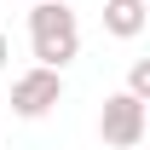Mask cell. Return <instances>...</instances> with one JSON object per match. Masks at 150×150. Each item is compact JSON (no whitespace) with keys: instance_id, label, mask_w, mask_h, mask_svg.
Segmentation results:
<instances>
[{"instance_id":"3957f363","label":"cell","mask_w":150,"mask_h":150,"mask_svg":"<svg viewBox=\"0 0 150 150\" xmlns=\"http://www.w3.org/2000/svg\"><path fill=\"white\" fill-rule=\"evenodd\" d=\"M58 98H64V69H23L18 81H12V115H23V121H40L46 110H58Z\"/></svg>"},{"instance_id":"277c9868","label":"cell","mask_w":150,"mask_h":150,"mask_svg":"<svg viewBox=\"0 0 150 150\" xmlns=\"http://www.w3.org/2000/svg\"><path fill=\"white\" fill-rule=\"evenodd\" d=\"M144 23H150V6H144V0H104V35L139 40Z\"/></svg>"},{"instance_id":"52a82bcc","label":"cell","mask_w":150,"mask_h":150,"mask_svg":"<svg viewBox=\"0 0 150 150\" xmlns=\"http://www.w3.org/2000/svg\"><path fill=\"white\" fill-rule=\"evenodd\" d=\"M29 6H35V0H29Z\"/></svg>"},{"instance_id":"8992f818","label":"cell","mask_w":150,"mask_h":150,"mask_svg":"<svg viewBox=\"0 0 150 150\" xmlns=\"http://www.w3.org/2000/svg\"><path fill=\"white\" fill-rule=\"evenodd\" d=\"M6 58H12V40H6V29H0V69H6Z\"/></svg>"},{"instance_id":"7a4b0ae2","label":"cell","mask_w":150,"mask_h":150,"mask_svg":"<svg viewBox=\"0 0 150 150\" xmlns=\"http://www.w3.org/2000/svg\"><path fill=\"white\" fill-rule=\"evenodd\" d=\"M144 98H133V93H110L104 98V110H98V139L110 150H139L144 144Z\"/></svg>"},{"instance_id":"6da1fadb","label":"cell","mask_w":150,"mask_h":150,"mask_svg":"<svg viewBox=\"0 0 150 150\" xmlns=\"http://www.w3.org/2000/svg\"><path fill=\"white\" fill-rule=\"evenodd\" d=\"M29 46H35L40 69H64L69 58H81V23L64 0H35L29 6Z\"/></svg>"},{"instance_id":"5b68a950","label":"cell","mask_w":150,"mask_h":150,"mask_svg":"<svg viewBox=\"0 0 150 150\" xmlns=\"http://www.w3.org/2000/svg\"><path fill=\"white\" fill-rule=\"evenodd\" d=\"M127 93H133V98H150V58H133V69H127Z\"/></svg>"}]
</instances>
